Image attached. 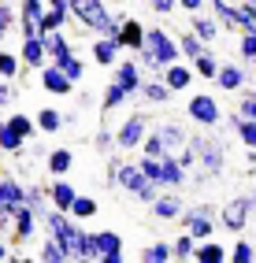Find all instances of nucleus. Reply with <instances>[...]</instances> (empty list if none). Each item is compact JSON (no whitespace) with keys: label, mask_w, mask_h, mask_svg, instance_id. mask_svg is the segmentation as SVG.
Here are the masks:
<instances>
[{"label":"nucleus","mask_w":256,"mask_h":263,"mask_svg":"<svg viewBox=\"0 0 256 263\" xmlns=\"http://www.w3.org/2000/svg\"><path fill=\"white\" fill-rule=\"evenodd\" d=\"M45 167L56 174V178H67V174H71V167H75V152L71 148H52L45 156Z\"/></svg>","instance_id":"cd10ccee"},{"label":"nucleus","mask_w":256,"mask_h":263,"mask_svg":"<svg viewBox=\"0 0 256 263\" xmlns=\"http://www.w3.org/2000/svg\"><path fill=\"white\" fill-rule=\"evenodd\" d=\"M227 259H234V263H252L256 259V249H252V241H237V245H230V252H227Z\"/></svg>","instance_id":"09e8293b"},{"label":"nucleus","mask_w":256,"mask_h":263,"mask_svg":"<svg viewBox=\"0 0 256 263\" xmlns=\"http://www.w3.org/2000/svg\"><path fill=\"white\" fill-rule=\"evenodd\" d=\"M190 63H193V71H197V78H208V82H215V74H219V60H215V52H212V45L204 48L200 56H193Z\"/></svg>","instance_id":"72a5a7b5"},{"label":"nucleus","mask_w":256,"mask_h":263,"mask_svg":"<svg viewBox=\"0 0 256 263\" xmlns=\"http://www.w3.org/2000/svg\"><path fill=\"white\" fill-rule=\"evenodd\" d=\"M38 226H41V215L23 200V204L11 212V241H15V245H30L33 237H38Z\"/></svg>","instance_id":"6e6552de"},{"label":"nucleus","mask_w":256,"mask_h":263,"mask_svg":"<svg viewBox=\"0 0 256 263\" xmlns=\"http://www.w3.org/2000/svg\"><path fill=\"white\" fill-rule=\"evenodd\" d=\"M48 8H71V0H45Z\"/></svg>","instance_id":"052dcab7"},{"label":"nucleus","mask_w":256,"mask_h":263,"mask_svg":"<svg viewBox=\"0 0 256 263\" xmlns=\"http://www.w3.org/2000/svg\"><path fill=\"white\" fill-rule=\"evenodd\" d=\"M19 74H23V60H19V52L0 48V78H4V82H15Z\"/></svg>","instance_id":"58836bf2"},{"label":"nucleus","mask_w":256,"mask_h":263,"mask_svg":"<svg viewBox=\"0 0 256 263\" xmlns=\"http://www.w3.org/2000/svg\"><path fill=\"white\" fill-rule=\"evenodd\" d=\"M78 122V111H63V126H75Z\"/></svg>","instance_id":"bf43d9fd"},{"label":"nucleus","mask_w":256,"mask_h":263,"mask_svg":"<svg viewBox=\"0 0 256 263\" xmlns=\"http://www.w3.org/2000/svg\"><path fill=\"white\" fill-rule=\"evenodd\" d=\"M152 134L163 141V148L167 152H178L186 141H190V134H186V126L182 122H175V119H163V122H152Z\"/></svg>","instance_id":"f3484780"},{"label":"nucleus","mask_w":256,"mask_h":263,"mask_svg":"<svg viewBox=\"0 0 256 263\" xmlns=\"http://www.w3.org/2000/svg\"><path fill=\"white\" fill-rule=\"evenodd\" d=\"M126 100H130V93L123 89V85L108 82L104 85V97H100V111H119V108H126Z\"/></svg>","instance_id":"2f4dec72"},{"label":"nucleus","mask_w":256,"mask_h":263,"mask_svg":"<svg viewBox=\"0 0 256 263\" xmlns=\"http://www.w3.org/2000/svg\"><path fill=\"white\" fill-rule=\"evenodd\" d=\"M97 234L93 230H85L82 226V237H78V259H89V263H97Z\"/></svg>","instance_id":"de8ad7c7"},{"label":"nucleus","mask_w":256,"mask_h":263,"mask_svg":"<svg viewBox=\"0 0 256 263\" xmlns=\"http://www.w3.org/2000/svg\"><path fill=\"white\" fill-rule=\"evenodd\" d=\"M97 215V200L93 197H85V193H78V197H75V204H71V219H93Z\"/></svg>","instance_id":"49530a36"},{"label":"nucleus","mask_w":256,"mask_h":263,"mask_svg":"<svg viewBox=\"0 0 256 263\" xmlns=\"http://www.w3.org/2000/svg\"><path fill=\"white\" fill-rule=\"evenodd\" d=\"M11 259V249H8V241H4V234H0V263H8Z\"/></svg>","instance_id":"13d9d810"},{"label":"nucleus","mask_w":256,"mask_h":263,"mask_svg":"<svg viewBox=\"0 0 256 263\" xmlns=\"http://www.w3.org/2000/svg\"><path fill=\"white\" fill-rule=\"evenodd\" d=\"M141 152H145V156H163V152H167L163 141L152 134V126H149V134H145V141H141Z\"/></svg>","instance_id":"864d4df0"},{"label":"nucleus","mask_w":256,"mask_h":263,"mask_svg":"<svg viewBox=\"0 0 256 263\" xmlns=\"http://www.w3.org/2000/svg\"><path fill=\"white\" fill-rule=\"evenodd\" d=\"M26 204L45 219V212L52 208V204H48V189H45V185H26Z\"/></svg>","instance_id":"79ce46f5"},{"label":"nucleus","mask_w":256,"mask_h":263,"mask_svg":"<svg viewBox=\"0 0 256 263\" xmlns=\"http://www.w3.org/2000/svg\"><path fill=\"white\" fill-rule=\"evenodd\" d=\"M182 226H186V234H193L197 241H204V237H215V226H219V212L212 204H190L182 212V219H178Z\"/></svg>","instance_id":"0eeeda50"},{"label":"nucleus","mask_w":256,"mask_h":263,"mask_svg":"<svg viewBox=\"0 0 256 263\" xmlns=\"http://www.w3.org/2000/svg\"><path fill=\"white\" fill-rule=\"evenodd\" d=\"M171 97H175V89L163 82V74H145L141 89H138V100L149 104V108H167Z\"/></svg>","instance_id":"ddd939ff"},{"label":"nucleus","mask_w":256,"mask_h":263,"mask_svg":"<svg viewBox=\"0 0 256 263\" xmlns=\"http://www.w3.org/2000/svg\"><path fill=\"white\" fill-rule=\"evenodd\" d=\"M112 82H119L130 97H138L141 82H145V71H141V63L134 60V56H119L115 67H112Z\"/></svg>","instance_id":"9d476101"},{"label":"nucleus","mask_w":256,"mask_h":263,"mask_svg":"<svg viewBox=\"0 0 256 263\" xmlns=\"http://www.w3.org/2000/svg\"><path fill=\"white\" fill-rule=\"evenodd\" d=\"M249 215H252L249 197H234V200L223 204V212H219V226L230 230V234H242L245 226H249Z\"/></svg>","instance_id":"9b49d317"},{"label":"nucleus","mask_w":256,"mask_h":263,"mask_svg":"<svg viewBox=\"0 0 256 263\" xmlns=\"http://www.w3.org/2000/svg\"><path fill=\"white\" fill-rule=\"evenodd\" d=\"M38 263H71V256L63 252V245L52 237V234H45V241H41V249H38V256H33Z\"/></svg>","instance_id":"c756f323"},{"label":"nucleus","mask_w":256,"mask_h":263,"mask_svg":"<svg viewBox=\"0 0 256 263\" xmlns=\"http://www.w3.org/2000/svg\"><path fill=\"white\" fill-rule=\"evenodd\" d=\"M141 263H171V241H156L141 249Z\"/></svg>","instance_id":"a18cd8bd"},{"label":"nucleus","mask_w":256,"mask_h":263,"mask_svg":"<svg viewBox=\"0 0 256 263\" xmlns=\"http://www.w3.org/2000/svg\"><path fill=\"white\" fill-rule=\"evenodd\" d=\"M178 11L193 15V11H208V0H178Z\"/></svg>","instance_id":"4d7b16f0"},{"label":"nucleus","mask_w":256,"mask_h":263,"mask_svg":"<svg viewBox=\"0 0 256 263\" xmlns=\"http://www.w3.org/2000/svg\"><path fill=\"white\" fill-rule=\"evenodd\" d=\"M234 30L237 33L256 30V4H249V0H237L234 4Z\"/></svg>","instance_id":"c9c22d12"},{"label":"nucleus","mask_w":256,"mask_h":263,"mask_svg":"<svg viewBox=\"0 0 256 263\" xmlns=\"http://www.w3.org/2000/svg\"><path fill=\"white\" fill-rule=\"evenodd\" d=\"M112 8H108V0H71V19L85 30V33H104L108 19H112Z\"/></svg>","instance_id":"20e7f679"},{"label":"nucleus","mask_w":256,"mask_h":263,"mask_svg":"<svg viewBox=\"0 0 256 263\" xmlns=\"http://www.w3.org/2000/svg\"><path fill=\"white\" fill-rule=\"evenodd\" d=\"M67 23H71V8H48V4H45V15H41V33L67 30Z\"/></svg>","instance_id":"473e14b6"},{"label":"nucleus","mask_w":256,"mask_h":263,"mask_svg":"<svg viewBox=\"0 0 256 263\" xmlns=\"http://www.w3.org/2000/svg\"><path fill=\"white\" fill-rule=\"evenodd\" d=\"M115 189H119V193H126V197H130V200H138V204H152V200H156V193H160V185L138 167V160H123V163H119Z\"/></svg>","instance_id":"7ed1b4c3"},{"label":"nucleus","mask_w":256,"mask_h":263,"mask_svg":"<svg viewBox=\"0 0 256 263\" xmlns=\"http://www.w3.org/2000/svg\"><path fill=\"white\" fill-rule=\"evenodd\" d=\"M149 126H152V122H149L145 111H130V115L115 126V148H119V152H141V141H145Z\"/></svg>","instance_id":"39448f33"},{"label":"nucleus","mask_w":256,"mask_h":263,"mask_svg":"<svg viewBox=\"0 0 256 263\" xmlns=\"http://www.w3.org/2000/svg\"><path fill=\"white\" fill-rule=\"evenodd\" d=\"M15 30H19V11L11 8V0H0V41Z\"/></svg>","instance_id":"a19ab883"},{"label":"nucleus","mask_w":256,"mask_h":263,"mask_svg":"<svg viewBox=\"0 0 256 263\" xmlns=\"http://www.w3.org/2000/svg\"><path fill=\"white\" fill-rule=\"evenodd\" d=\"M190 30L197 33L204 45H215V41H219V23H215L212 11H193V15H190Z\"/></svg>","instance_id":"5701e85b"},{"label":"nucleus","mask_w":256,"mask_h":263,"mask_svg":"<svg viewBox=\"0 0 256 263\" xmlns=\"http://www.w3.org/2000/svg\"><path fill=\"white\" fill-rule=\"evenodd\" d=\"M186 115H190L193 126L215 130L219 122H223V104H219V97H212V93H193L190 104H186Z\"/></svg>","instance_id":"423d86ee"},{"label":"nucleus","mask_w":256,"mask_h":263,"mask_svg":"<svg viewBox=\"0 0 256 263\" xmlns=\"http://www.w3.org/2000/svg\"><path fill=\"white\" fill-rule=\"evenodd\" d=\"M97 263H123V237L115 230H97Z\"/></svg>","instance_id":"aec40b11"},{"label":"nucleus","mask_w":256,"mask_h":263,"mask_svg":"<svg viewBox=\"0 0 256 263\" xmlns=\"http://www.w3.org/2000/svg\"><path fill=\"white\" fill-rule=\"evenodd\" d=\"M252 67H256V56H252Z\"/></svg>","instance_id":"680f3d73"},{"label":"nucleus","mask_w":256,"mask_h":263,"mask_svg":"<svg viewBox=\"0 0 256 263\" xmlns=\"http://www.w3.org/2000/svg\"><path fill=\"white\" fill-rule=\"evenodd\" d=\"M186 182H190V171L178 163V152H163L160 156V178H156V185L160 189H186Z\"/></svg>","instance_id":"f8f14e48"},{"label":"nucleus","mask_w":256,"mask_h":263,"mask_svg":"<svg viewBox=\"0 0 256 263\" xmlns=\"http://www.w3.org/2000/svg\"><path fill=\"white\" fill-rule=\"evenodd\" d=\"M119 45H123V52H138L145 45V26L138 19H123V26H119Z\"/></svg>","instance_id":"393cba45"},{"label":"nucleus","mask_w":256,"mask_h":263,"mask_svg":"<svg viewBox=\"0 0 256 263\" xmlns=\"http://www.w3.org/2000/svg\"><path fill=\"white\" fill-rule=\"evenodd\" d=\"M237 56L252 63V56H256V30H245L242 37H237Z\"/></svg>","instance_id":"3c124183"},{"label":"nucleus","mask_w":256,"mask_h":263,"mask_svg":"<svg viewBox=\"0 0 256 263\" xmlns=\"http://www.w3.org/2000/svg\"><path fill=\"white\" fill-rule=\"evenodd\" d=\"M45 52H48V63H56L75 48H71V37H67L63 30H52V33H45Z\"/></svg>","instance_id":"7c9ffc66"},{"label":"nucleus","mask_w":256,"mask_h":263,"mask_svg":"<svg viewBox=\"0 0 256 263\" xmlns=\"http://www.w3.org/2000/svg\"><path fill=\"white\" fill-rule=\"evenodd\" d=\"M237 115H245V119H256V89H242V100H237Z\"/></svg>","instance_id":"603ef678"},{"label":"nucleus","mask_w":256,"mask_h":263,"mask_svg":"<svg viewBox=\"0 0 256 263\" xmlns=\"http://www.w3.org/2000/svg\"><path fill=\"white\" fill-rule=\"evenodd\" d=\"M130 56L141 63L145 74H163V67H171L175 60H182L178 33H171L163 26H152V30H145V45L138 52H130Z\"/></svg>","instance_id":"f257e3e1"},{"label":"nucleus","mask_w":256,"mask_h":263,"mask_svg":"<svg viewBox=\"0 0 256 263\" xmlns=\"http://www.w3.org/2000/svg\"><path fill=\"white\" fill-rule=\"evenodd\" d=\"M4 122L15 130V134H23L26 141L30 137H38V122H33V115H23V111H11V115H4Z\"/></svg>","instance_id":"ea45409f"},{"label":"nucleus","mask_w":256,"mask_h":263,"mask_svg":"<svg viewBox=\"0 0 256 263\" xmlns=\"http://www.w3.org/2000/svg\"><path fill=\"white\" fill-rule=\"evenodd\" d=\"M19 60H23V67H30V71H41V67L48 63L45 33H30V37H23V41H19Z\"/></svg>","instance_id":"dca6fc26"},{"label":"nucleus","mask_w":256,"mask_h":263,"mask_svg":"<svg viewBox=\"0 0 256 263\" xmlns=\"http://www.w3.org/2000/svg\"><path fill=\"white\" fill-rule=\"evenodd\" d=\"M193 148H197V171H193V182H212L227 171V148L215 134H197L190 137Z\"/></svg>","instance_id":"f03ea898"},{"label":"nucleus","mask_w":256,"mask_h":263,"mask_svg":"<svg viewBox=\"0 0 256 263\" xmlns=\"http://www.w3.org/2000/svg\"><path fill=\"white\" fill-rule=\"evenodd\" d=\"M93 148H97V152H104V156H108V152H115V130L100 126V130L93 134Z\"/></svg>","instance_id":"8fccbe9b"},{"label":"nucleus","mask_w":256,"mask_h":263,"mask_svg":"<svg viewBox=\"0 0 256 263\" xmlns=\"http://www.w3.org/2000/svg\"><path fill=\"white\" fill-rule=\"evenodd\" d=\"M56 63L63 67V74L71 78L75 85L82 82V74H85V63H82V56H78V52H67V56H63V60H56Z\"/></svg>","instance_id":"37998d69"},{"label":"nucleus","mask_w":256,"mask_h":263,"mask_svg":"<svg viewBox=\"0 0 256 263\" xmlns=\"http://www.w3.org/2000/svg\"><path fill=\"white\" fill-rule=\"evenodd\" d=\"M227 122L234 126V134H237V141H242L245 148H256V119H245V115H227Z\"/></svg>","instance_id":"c85d7f7f"},{"label":"nucleus","mask_w":256,"mask_h":263,"mask_svg":"<svg viewBox=\"0 0 256 263\" xmlns=\"http://www.w3.org/2000/svg\"><path fill=\"white\" fill-rule=\"evenodd\" d=\"M193 249H197V237L193 234H182L178 241H171V259H193Z\"/></svg>","instance_id":"c03bdc74"},{"label":"nucleus","mask_w":256,"mask_h":263,"mask_svg":"<svg viewBox=\"0 0 256 263\" xmlns=\"http://www.w3.org/2000/svg\"><path fill=\"white\" fill-rule=\"evenodd\" d=\"M75 197H78V189H75L71 182H67V178H56L52 185H48V204L60 208V212H71Z\"/></svg>","instance_id":"b1692460"},{"label":"nucleus","mask_w":256,"mask_h":263,"mask_svg":"<svg viewBox=\"0 0 256 263\" xmlns=\"http://www.w3.org/2000/svg\"><path fill=\"white\" fill-rule=\"evenodd\" d=\"M89 56L97 67H115V60L123 56V45H119V37H104V33H97V41L89 45Z\"/></svg>","instance_id":"6ab92c4d"},{"label":"nucleus","mask_w":256,"mask_h":263,"mask_svg":"<svg viewBox=\"0 0 256 263\" xmlns=\"http://www.w3.org/2000/svg\"><path fill=\"white\" fill-rule=\"evenodd\" d=\"M26 200V185L19 182V178H0V215H11L15 208H19Z\"/></svg>","instance_id":"412c9836"},{"label":"nucleus","mask_w":256,"mask_h":263,"mask_svg":"<svg viewBox=\"0 0 256 263\" xmlns=\"http://www.w3.org/2000/svg\"><path fill=\"white\" fill-rule=\"evenodd\" d=\"M249 74L242 63H219V74H215V89L219 93H242L249 85Z\"/></svg>","instance_id":"2eb2a0df"},{"label":"nucleus","mask_w":256,"mask_h":263,"mask_svg":"<svg viewBox=\"0 0 256 263\" xmlns=\"http://www.w3.org/2000/svg\"><path fill=\"white\" fill-rule=\"evenodd\" d=\"M193 78H197V71H193V63H190V60H186V63L175 60L171 67H163V82H167L175 93H186V89L193 85Z\"/></svg>","instance_id":"4be33fe9"},{"label":"nucleus","mask_w":256,"mask_h":263,"mask_svg":"<svg viewBox=\"0 0 256 263\" xmlns=\"http://www.w3.org/2000/svg\"><path fill=\"white\" fill-rule=\"evenodd\" d=\"M11 100H19V89H15L11 82L0 78V108H11Z\"/></svg>","instance_id":"5fc2aeb1"},{"label":"nucleus","mask_w":256,"mask_h":263,"mask_svg":"<svg viewBox=\"0 0 256 263\" xmlns=\"http://www.w3.org/2000/svg\"><path fill=\"white\" fill-rule=\"evenodd\" d=\"M41 15H45V0H23L19 4V37L41 33Z\"/></svg>","instance_id":"a211bd4d"},{"label":"nucleus","mask_w":256,"mask_h":263,"mask_svg":"<svg viewBox=\"0 0 256 263\" xmlns=\"http://www.w3.org/2000/svg\"><path fill=\"white\" fill-rule=\"evenodd\" d=\"M26 152V137L15 134L4 119H0V156H23Z\"/></svg>","instance_id":"bb28decb"},{"label":"nucleus","mask_w":256,"mask_h":263,"mask_svg":"<svg viewBox=\"0 0 256 263\" xmlns=\"http://www.w3.org/2000/svg\"><path fill=\"white\" fill-rule=\"evenodd\" d=\"M249 4H256V0H249Z\"/></svg>","instance_id":"e2e57ef3"},{"label":"nucleus","mask_w":256,"mask_h":263,"mask_svg":"<svg viewBox=\"0 0 256 263\" xmlns=\"http://www.w3.org/2000/svg\"><path fill=\"white\" fill-rule=\"evenodd\" d=\"M33 122H38V134H60L63 130V111L60 108H41L33 115Z\"/></svg>","instance_id":"f704fd0d"},{"label":"nucleus","mask_w":256,"mask_h":263,"mask_svg":"<svg viewBox=\"0 0 256 263\" xmlns=\"http://www.w3.org/2000/svg\"><path fill=\"white\" fill-rule=\"evenodd\" d=\"M193 259H197V263H227V249H223L215 237H204V241H197Z\"/></svg>","instance_id":"a878e982"},{"label":"nucleus","mask_w":256,"mask_h":263,"mask_svg":"<svg viewBox=\"0 0 256 263\" xmlns=\"http://www.w3.org/2000/svg\"><path fill=\"white\" fill-rule=\"evenodd\" d=\"M38 78H41V89L48 97H71V89H75V82L63 74L60 63H45L41 71H38Z\"/></svg>","instance_id":"4468645a"},{"label":"nucleus","mask_w":256,"mask_h":263,"mask_svg":"<svg viewBox=\"0 0 256 263\" xmlns=\"http://www.w3.org/2000/svg\"><path fill=\"white\" fill-rule=\"evenodd\" d=\"M149 8L156 15H178V0H149Z\"/></svg>","instance_id":"6e6d98bb"},{"label":"nucleus","mask_w":256,"mask_h":263,"mask_svg":"<svg viewBox=\"0 0 256 263\" xmlns=\"http://www.w3.org/2000/svg\"><path fill=\"white\" fill-rule=\"evenodd\" d=\"M208 11L215 15L219 30H234V0H208Z\"/></svg>","instance_id":"4c0bfd02"},{"label":"nucleus","mask_w":256,"mask_h":263,"mask_svg":"<svg viewBox=\"0 0 256 263\" xmlns=\"http://www.w3.org/2000/svg\"><path fill=\"white\" fill-rule=\"evenodd\" d=\"M149 208H152V219L156 222H178L182 212H186V200H182L178 189H160L156 200H152Z\"/></svg>","instance_id":"1a4fd4ad"},{"label":"nucleus","mask_w":256,"mask_h":263,"mask_svg":"<svg viewBox=\"0 0 256 263\" xmlns=\"http://www.w3.org/2000/svg\"><path fill=\"white\" fill-rule=\"evenodd\" d=\"M204 48H208V45H204V41L197 37V33H193L190 26H186V30L178 33V52H182V60H193V56H200Z\"/></svg>","instance_id":"e433bc0d"}]
</instances>
